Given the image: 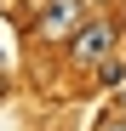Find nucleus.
<instances>
[{"label": "nucleus", "mask_w": 126, "mask_h": 131, "mask_svg": "<svg viewBox=\"0 0 126 131\" xmlns=\"http://www.w3.org/2000/svg\"><path fill=\"white\" fill-rule=\"evenodd\" d=\"M115 40H120L115 17H92V23H80L69 34V63H75V69H97V63L115 51Z\"/></svg>", "instance_id": "1"}, {"label": "nucleus", "mask_w": 126, "mask_h": 131, "mask_svg": "<svg viewBox=\"0 0 126 131\" xmlns=\"http://www.w3.org/2000/svg\"><path fill=\"white\" fill-rule=\"evenodd\" d=\"M80 29V0H46L40 6V17H34V40H69Z\"/></svg>", "instance_id": "2"}, {"label": "nucleus", "mask_w": 126, "mask_h": 131, "mask_svg": "<svg viewBox=\"0 0 126 131\" xmlns=\"http://www.w3.org/2000/svg\"><path fill=\"white\" fill-rule=\"evenodd\" d=\"M97 85H126V63H120L115 51H109V57L97 63Z\"/></svg>", "instance_id": "3"}, {"label": "nucleus", "mask_w": 126, "mask_h": 131, "mask_svg": "<svg viewBox=\"0 0 126 131\" xmlns=\"http://www.w3.org/2000/svg\"><path fill=\"white\" fill-rule=\"evenodd\" d=\"M103 131H126V120H103Z\"/></svg>", "instance_id": "4"}, {"label": "nucleus", "mask_w": 126, "mask_h": 131, "mask_svg": "<svg viewBox=\"0 0 126 131\" xmlns=\"http://www.w3.org/2000/svg\"><path fill=\"white\" fill-rule=\"evenodd\" d=\"M0 97H6V63H0Z\"/></svg>", "instance_id": "5"}, {"label": "nucleus", "mask_w": 126, "mask_h": 131, "mask_svg": "<svg viewBox=\"0 0 126 131\" xmlns=\"http://www.w3.org/2000/svg\"><path fill=\"white\" fill-rule=\"evenodd\" d=\"M97 6H103V0H97Z\"/></svg>", "instance_id": "6"}]
</instances>
